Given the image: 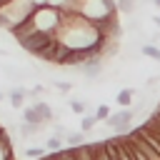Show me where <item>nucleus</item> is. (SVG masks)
I'll use <instances>...</instances> for the list:
<instances>
[{
    "mask_svg": "<svg viewBox=\"0 0 160 160\" xmlns=\"http://www.w3.org/2000/svg\"><path fill=\"white\" fill-rule=\"evenodd\" d=\"M38 5L40 2H35V0H2L0 2V28L12 32L32 15V10Z\"/></svg>",
    "mask_w": 160,
    "mask_h": 160,
    "instance_id": "obj_1",
    "label": "nucleus"
},
{
    "mask_svg": "<svg viewBox=\"0 0 160 160\" xmlns=\"http://www.w3.org/2000/svg\"><path fill=\"white\" fill-rule=\"evenodd\" d=\"M132 118H135V112H132L130 108H120L118 112H110V115H108L105 125H108L115 135H128L130 128H132Z\"/></svg>",
    "mask_w": 160,
    "mask_h": 160,
    "instance_id": "obj_2",
    "label": "nucleus"
},
{
    "mask_svg": "<svg viewBox=\"0 0 160 160\" xmlns=\"http://www.w3.org/2000/svg\"><path fill=\"white\" fill-rule=\"evenodd\" d=\"M55 40V32H42V30H38V32H30V35H25L22 40H18L20 42V48H25L30 55H38L45 45H50Z\"/></svg>",
    "mask_w": 160,
    "mask_h": 160,
    "instance_id": "obj_3",
    "label": "nucleus"
},
{
    "mask_svg": "<svg viewBox=\"0 0 160 160\" xmlns=\"http://www.w3.org/2000/svg\"><path fill=\"white\" fill-rule=\"evenodd\" d=\"M128 140H130L132 145H138V148H140V152H142L148 160H160V152H158V150H155V148H152V145H150V142L140 135V130H138V128H130Z\"/></svg>",
    "mask_w": 160,
    "mask_h": 160,
    "instance_id": "obj_4",
    "label": "nucleus"
},
{
    "mask_svg": "<svg viewBox=\"0 0 160 160\" xmlns=\"http://www.w3.org/2000/svg\"><path fill=\"white\" fill-rule=\"evenodd\" d=\"M25 98H28V90H22V88H12V90L8 92V100H10V108H12V110L25 108Z\"/></svg>",
    "mask_w": 160,
    "mask_h": 160,
    "instance_id": "obj_5",
    "label": "nucleus"
},
{
    "mask_svg": "<svg viewBox=\"0 0 160 160\" xmlns=\"http://www.w3.org/2000/svg\"><path fill=\"white\" fill-rule=\"evenodd\" d=\"M48 125H32V122H20V125H15V130H18V135L20 138H32V135H40V130H45Z\"/></svg>",
    "mask_w": 160,
    "mask_h": 160,
    "instance_id": "obj_6",
    "label": "nucleus"
},
{
    "mask_svg": "<svg viewBox=\"0 0 160 160\" xmlns=\"http://www.w3.org/2000/svg\"><path fill=\"white\" fill-rule=\"evenodd\" d=\"M138 95V90L135 88H122L120 92H118V98H115V102L120 105V108H130L132 105V98Z\"/></svg>",
    "mask_w": 160,
    "mask_h": 160,
    "instance_id": "obj_7",
    "label": "nucleus"
},
{
    "mask_svg": "<svg viewBox=\"0 0 160 160\" xmlns=\"http://www.w3.org/2000/svg\"><path fill=\"white\" fill-rule=\"evenodd\" d=\"M32 105H35V110L40 112L42 122H45V125H50V122H52V115H55V112H52V108H50V105H48L45 100H35Z\"/></svg>",
    "mask_w": 160,
    "mask_h": 160,
    "instance_id": "obj_8",
    "label": "nucleus"
},
{
    "mask_svg": "<svg viewBox=\"0 0 160 160\" xmlns=\"http://www.w3.org/2000/svg\"><path fill=\"white\" fill-rule=\"evenodd\" d=\"M75 160H92V142H80L72 148Z\"/></svg>",
    "mask_w": 160,
    "mask_h": 160,
    "instance_id": "obj_9",
    "label": "nucleus"
},
{
    "mask_svg": "<svg viewBox=\"0 0 160 160\" xmlns=\"http://www.w3.org/2000/svg\"><path fill=\"white\" fill-rule=\"evenodd\" d=\"M22 120H25V122H32V125H45V122H42V118H40V112L35 110V105L22 108Z\"/></svg>",
    "mask_w": 160,
    "mask_h": 160,
    "instance_id": "obj_10",
    "label": "nucleus"
},
{
    "mask_svg": "<svg viewBox=\"0 0 160 160\" xmlns=\"http://www.w3.org/2000/svg\"><path fill=\"white\" fill-rule=\"evenodd\" d=\"M92 160H110V152H108V142L105 140L92 142Z\"/></svg>",
    "mask_w": 160,
    "mask_h": 160,
    "instance_id": "obj_11",
    "label": "nucleus"
},
{
    "mask_svg": "<svg viewBox=\"0 0 160 160\" xmlns=\"http://www.w3.org/2000/svg\"><path fill=\"white\" fill-rule=\"evenodd\" d=\"M115 8H118V12H122V15H132V12L138 10V0H115Z\"/></svg>",
    "mask_w": 160,
    "mask_h": 160,
    "instance_id": "obj_12",
    "label": "nucleus"
},
{
    "mask_svg": "<svg viewBox=\"0 0 160 160\" xmlns=\"http://www.w3.org/2000/svg\"><path fill=\"white\" fill-rule=\"evenodd\" d=\"M98 122H100V120L95 118V112H92V115H88V112H85V115H82V120H80V130H82V132H90Z\"/></svg>",
    "mask_w": 160,
    "mask_h": 160,
    "instance_id": "obj_13",
    "label": "nucleus"
},
{
    "mask_svg": "<svg viewBox=\"0 0 160 160\" xmlns=\"http://www.w3.org/2000/svg\"><path fill=\"white\" fill-rule=\"evenodd\" d=\"M140 52H142V55H148V58L160 60V48H158L155 42H142V45H140Z\"/></svg>",
    "mask_w": 160,
    "mask_h": 160,
    "instance_id": "obj_14",
    "label": "nucleus"
},
{
    "mask_svg": "<svg viewBox=\"0 0 160 160\" xmlns=\"http://www.w3.org/2000/svg\"><path fill=\"white\" fill-rule=\"evenodd\" d=\"M65 140H68V148H75V145H80V142L85 140V132H82V130L68 132V135H65Z\"/></svg>",
    "mask_w": 160,
    "mask_h": 160,
    "instance_id": "obj_15",
    "label": "nucleus"
},
{
    "mask_svg": "<svg viewBox=\"0 0 160 160\" xmlns=\"http://www.w3.org/2000/svg\"><path fill=\"white\" fill-rule=\"evenodd\" d=\"M45 150H50V152L62 150V138H60V135H50V138L45 140Z\"/></svg>",
    "mask_w": 160,
    "mask_h": 160,
    "instance_id": "obj_16",
    "label": "nucleus"
},
{
    "mask_svg": "<svg viewBox=\"0 0 160 160\" xmlns=\"http://www.w3.org/2000/svg\"><path fill=\"white\" fill-rule=\"evenodd\" d=\"M70 110H72L75 115H85V112H88V105H85L82 100H70Z\"/></svg>",
    "mask_w": 160,
    "mask_h": 160,
    "instance_id": "obj_17",
    "label": "nucleus"
},
{
    "mask_svg": "<svg viewBox=\"0 0 160 160\" xmlns=\"http://www.w3.org/2000/svg\"><path fill=\"white\" fill-rule=\"evenodd\" d=\"M125 142H128V150H130V155H132V160H148L142 152H140V148L138 145H132L130 140H128V135H125Z\"/></svg>",
    "mask_w": 160,
    "mask_h": 160,
    "instance_id": "obj_18",
    "label": "nucleus"
},
{
    "mask_svg": "<svg viewBox=\"0 0 160 160\" xmlns=\"http://www.w3.org/2000/svg\"><path fill=\"white\" fill-rule=\"evenodd\" d=\"M145 125H148V128H155V130H160V110H152V112H150V118L145 120Z\"/></svg>",
    "mask_w": 160,
    "mask_h": 160,
    "instance_id": "obj_19",
    "label": "nucleus"
},
{
    "mask_svg": "<svg viewBox=\"0 0 160 160\" xmlns=\"http://www.w3.org/2000/svg\"><path fill=\"white\" fill-rule=\"evenodd\" d=\"M52 88L58 92H70L72 90V82H68V80H52Z\"/></svg>",
    "mask_w": 160,
    "mask_h": 160,
    "instance_id": "obj_20",
    "label": "nucleus"
},
{
    "mask_svg": "<svg viewBox=\"0 0 160 160\" xmlns=\"http://www.w3.org/2000/svg\"><path fill=\"white\" fill-rule=\"evenodd\" d=\"M25 155H28V158H42V155H45V148H42V145H32V148L25 150Z\"/></svg>",
    "mask_w": 160,
    "mask_h": 160,
    "instance_id": "obj_21",
    "label": "nucleus"
},
{
    "mask_svg": "<svg viewBox=\"0 0 160 160\" xmlns=\"http://www.w3.org/2000/svg\"><path fill=\"white\" fill-rule=\"evenodd\" d=\"M55 155H58V160H75V155H72V148H62V150H55Z\"/></svg>",
    "mask_w": 160,
    "mask_h": 160,
    "instance_id": "obj_22",
    "label": "nucleus"
},
{
    "mask_svg": "<svg viewBox=\"0 0 160 160\" xmlns=\"http://www.w3.org/2000/svg\"><path fill=\"white\" fill-rule=\"evenodd\" d=\"M108 115H110V108L108 105H98L95 108V118L98 120H108Z\"/></svg>",
    "mask_w": 160,
    "mask_h": 160,
    "instance_id": "obj_23",
    "label": "nucleus"
},
{
    "mask_svg": "<svg viewBox=\"0 0 160 160\" xmlns=\"http://www.w3.org/2000/svg\"><path fill=\"white\" fill-rule=\"evenodd\" d=\"M50 128H52V135H60V138H65V135L70 132L65 125H58V122H50Z\"/></svg>",
    "mask_w": 160,
    "mask_h": 160,
    "instance_id": "obj_24",
    "label": "nucleus"
},
{
    "mask_svg": "<svg viewBox=\"0 0 160 160\" xmlns=\"http://www.w3.org/2000/svg\"><path fill=\"white\" fill-rule=\"evenodd\" d=\"M125 30H128V32H138V30H140V25H138V20H132V18H130V20L125 22Z\"/></svg>",
    "mask_w": 160,
    "mask_h": 160,
    "instance_id": "obj_25",
    "label": "nucleus"
},
{
    "mask_svg": "<svg viewBox=\"0 0 160 160\" xmlns=\"http://www.w3.org/2000/svg\"><path fill=\"white\" fill-rule=\"evenodd\" d=\"M40 160H58V155H55V152H50V155H42Z\"/></svg>",
    "mask_w": 160,
    "mask_h": 160,
    "instance_id": "obj_26",
    "label": "nucleus"
},
{
    "mask_svg": "<svg viewBox=\"0 0 160 160\" xmlns=\"http://www.w3.org/2000/svg\"><path fill=\"white\" fill-rule=\"evenodd\" d=\"M2 100H5V92H2V90H0V102H2Z\"/></svg>",
    "mask_w": 160,
    "mask_h": 160,
    "instance_id": "obj_27",
    "label": "nucleus"
},
{
    "mask_svg": "<svg viewBox=\"0 0 160 160\" xmlns=\"http://www.w3.org/2000/svg\"><path fill=\"white\" fill-rule=\"evenodd\" d=\"M152 5H155V8H160V0H152Z\"/></svg>",
    "mask_w": 160,
    "mask_h": 160,
    "instance_id": "obj_28",
    "label": "nucleus"
},
{
    "mask_svg": "<svg viewBox=\"0 0 160 160\" xmlns=\"http://www.w3.org/2000/svg\"><path fill=\"white\" fill-rule=\"evenodd\" d=\"M0 132H2V125H0Z\"/></svg>",
    "mask_w": 160,
    "mask_h": 160,
    "instance_id": "obj_29",
    "label": "nucleus"
}]
</instances>
